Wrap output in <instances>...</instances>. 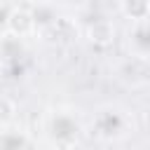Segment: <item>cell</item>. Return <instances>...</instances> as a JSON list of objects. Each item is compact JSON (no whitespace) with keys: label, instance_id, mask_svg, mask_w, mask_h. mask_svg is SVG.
Wrapping results in <instances>:
<instances>
[{"label":"cell","instance_id":"obj_1","mask_svg":"<svg viewBox=\"0 0 150 150\" xmlns=\"http://www.w3.org/2000/svg\"><path fill=\"white\" fill-rule=\"evenodd\" d=\"M5 28L16 38H26V35L35 33L38 30V19L33 14V7L30 5H9Z\"/></svg>","mask_w":150,"mask_h":150},{"label":"cell","instance_id":"obj_2","mask_svg":"<svg viewBox=\"0 0 150 150\" xmlns=\"http://www.w3.org/2000/svg\"><path fill=\"white\" fill-rule=\"evenodd\" d=\"M87 38L94 42V45H110L115 40V23L110 19H94L89 26H87Z\"/></svg>","mask_w":150,"mask_h":150},{"label":"cell","instance_id":"obj_3","mask_svg":"<svg viewBox=\"0 0 150 150\" xmlns=\"http://www.w3.org/2000/svg\"><path fill=\"white\" fill-rule=\"evenodd\" d=\"M0 150H28V138L21 129L0 131Z\"/></svg>","mask_w":150,"mask_h":150},{"label":"cell","instance_id":"obj_4","mask_svg":"<svg viewBox=\"0 0 150 150\" xmlns=\"http://www.w3.org/2000/svg\"><path fill=\"white\" fill-rule=\"evenodd\" d=\"M120 9H122L131 21H138V23H141V21H145L148 14H150V2H148V0H131V2L127 0V2L120 5Z\"/></svg>","mask_w":150,"mask_h":150}]
</instances>
